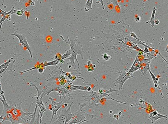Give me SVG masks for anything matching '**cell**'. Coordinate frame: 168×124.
<instances>
[{
    "instance_id": "cell-34",
    "label": "cell",
    "mask_w": 168,
    "mask_h": 124,
    "mask_svg": "<svg viewBox=\"0 0 168 124\" xmlns=\"http://www.w3.org/2000/svg\"><path fill=\"white\" fill-rule=\"evenodd\" d=\"M36 1H37V0H36Z\"/></svg>"
},
{
    "instance_id": "cell-16",
    "label": "cell",
    "mask_w": 168,
    "mask_h": 124,
    "mask_svg": "<svg viewBox=\"0 0 168 124\" xmlns=\"http://www.w3.org/2000/svg\"><path fill=\"white\" fill-rule=\"evenodd\" d=\"M93 0H87V2L85 3V11L88 12L93 9Z\"/></svg>"
},
{
    "instance_id": "cell-9",
    "label": "cell",
    "mask_w": 168,
    "mask_h": 124,
    "mask_svg": "<svg viewBox=\"0 0 168 124\" xmlns=\"http://www.w3.org/2000/svg\"><path fill=\"white\" fill-rule=\"evenodd\" d=\"M161 118L167 119V116L158 113L157 111H153L149 113V117L148 118V119L151 120V123H154L157 120L161 119Z\"/></svg>"
},
{
    "instance_id": "cell-13",
    "label": "cell",
    "mask_w": 168,
    "mask_h": 124,
    "mask_svg": "<svg viewBox=\"0 0 168 124\" xmlns=\"http://www.w3.org/2000/svg\"><path fill=\"white\" fill-rule=\"evenodd\" d=\"M72 87L76 89L77 90H81V91H84L90 92L91 91V88L90 86H83L74 85H71Z\"/></svg>"
},
{
    "instance_id": "cell-11",
    "label": "cell",
    "mask_w": 168,
    "mask_h": 124,
    "mask_svg": "<svg viewBox=\"0 0 168 124\" xmlns=\"http://www.w3.org/2000/svg\"><path fill=\"white\" fill-rule=\"evenodd\" d=\"M141 61L137 57L136 58L135 60L134 61V63L133 64L132 66H131V68L128 71V72L129 74H132L133 72H135L138 69H140L141 68Z\"/></svg>"
},
{
    "instance_id": "cell-20",
    "label": "cell",
    "mask_w": 168,
    "mask_h": 124,
    "mask_svg": "<svg viewBox=\"0 0 168 124\" xmlns=\"http://www.w3.org/2000/svg\"><path fill=\"white\" fill-rule=\"evenodd\" d=\"M71 54V50H68L67 51H66V53H65L62 56V60H63L65 59H67L68 57H70Z\"/></svg>"
},
{
    "instance_id": "cell-29",
    "label": "cell",
    "mask_w": 168,
    "mask_h": 124,
    "mask_svg": "<svg viewBox=\"0 0 168 124\" xmlns=\"http://www.w3.org/2000/svg\"><path fill=\"white\" fill-rule=\"evenodd\" d=\"M159 24V21L158 20H157L154 21V24L155 25H158Z\"/></svg>"
},
{
    "instance_id": "cell-8",
    "label": "cell",
    "mask_w": 168,
    "mask_h": 124,
    "mask_svg": "<svg viewBox=\"0 0 168 124\" xmlns=\"http://www.w3.org/2000/svg\"><path fill=\"white\" fill-rule=\"evenodd\" d=\"M11 35H14V36L17 37L18 38L20 43L22 44V46L24 48L26 49L27 50H28V51L29 52V54H30L31 58H32L33 57H32V47L29 46V44L28 43L26 36L24 35L17 34V33L11 34Z\"/></svg>"
},
{
    "instance_id": "cell-19",
    "label": "cell",
    "mask_w": 168,
    "mask_h": 124,
    "mask_svg": "<svg viewBox=\"0 0 168 124\" xmlns=\"http://www.w3.org/2000/svg\"><path fill=\"white\" fill-rule=\"evenodd\" d=\"M62 55H61V54H60V53H57V54L56 55L55 57V60L58 61H59L60 63H64L65 61L62 60Z\"/></svg>"
},
{
    "instance_id": "cell-7",
    "label": "cell",
    "mask_w": 168,
    "mask_h": 124,
    "mask_svg": "<svg viewBox=\"0 0 168 124\" xmlns=\"http://www.w3.org/2000/svg\"><path fill=\"white\" fill-rule=\"evenodd\" d=\"M128 71L124 70L121 72H120V75L118 77V78L115 80V82L118 83L119 85V91L122 90L123 86L125 81L133 76L132 74H129Z\"/></svg>"
},
{
    "instance_id": "cell-22",
    "label": "cell",
    "mask_w": 168,
    "mask_h": 124,
    "mask_svg": "<svg viewBox=\"0 0 168 124\" xmlns=\"http://www.w3.org/2000/svg\"><path fill=\"white\" fill-rule=\"evenodd\" d=\"M24 13V10L22 9L21 10H17L16 12V14L18 16H22V15Z\"/></svg>"
},
{
    "instance_id": "cell-18",
    "label": "cell",
    "mask_w": 168,
    "mask_h": 124,
    "mask_svg": "<svg viewBox=\"0 0 168 124\" xmlns=\"http://www.w3.org/2000/svg\"><path fill=\"white\" fill-rule=\"evenodd\" d=\"M112 3L114 5L115 7L116 8L117 10H120V6L118 4V2L117 0H109V1L108 2V4H111Z\"/></svg>"
},
{
    "instance_id": "cell-6",
    "label": "cell",
    "mask_w": 168,
    "mask_h": 124,
    "mask_svg": "<svg viewBox=\"0 0 168 124\" xmlns=\"http://www.w3.org/2000/svg\"><path fill=\"white\" fill-rule=\"evenodd\" d=\"M49 99L51 101V103L49 105V109L52 111L51 119L50 120L49 124H51L52 120L55 115H57V113L60 108L63 106V100H61L60 102H56L54 99L51 97H49Z\"/></svg>"
},
{
    "instance_id": "cell-31",
    "label": "cell",
    "mask_w": 168,
    "mask_h": 124,
    "mask_svg": "<svg viewBox=\"0 0 168 124\" xmlns=\"http://www.w3.org/2000/svg\"><path fill=\"white\" fill-rule=\"evenodd\" d=\"M85 122V121H82V122H81L79 123H77V124H82V123H83V122Z\"/></svg>"
},
{
    "instance_id": "cell-4",
    "label": "cell",
    "mask_w": 168,
    "mask_h": 124,
    "mask_svg": "<svg viewBox=\"0 0 168 124\" xmlns=\"http://www.w3.org/2000/svg\"><path fill=\"white\" fill-rule=\"evenodd\" d=\"M72 104L73 103H68L67 106L63 107L59 113L57 120L52 124H68L73 117V114L71 111V107Z\"/></svg>"
},
{
    "instance_id": "cell-27",
    "label": "cell",
    "mask_w": 168,
    "mask_h": 124,
    "mask_svg": "<svg viewBox=\"0 0 168 124\" xmlns=\"http://www.w3.org/2000/svg\"><path fill=\"white\" fill-rule=\"evenodd\" d=\"M140 20H141V17L140 16H138V15H137L135 17V20L136 22H140Z\"/></svg>"
},
{
    "instance_id": "cell-5",
    "label": "cell",
    "mask_w": 168,
    "mask_h": 124,
    "mask_svg": "<svg viewBox=\"0 0 168 124\" xmlns=\"http://www.w3.org/2000/svg\"><path fill=\"white\" fill-rule=\"evenodd\" d=\"M91 93L89 95H85L83 97L85 101L90 102L89 107L93 108L97 106L101 103V102L104 100V97L105 96H109L110 94H108L107 93H105L103 94H101L98 92L93 91L91 90Z\"/></svg>"
},
{
    "instance_id": "cell-17",
    "label": "cell",
    "mask_w": 168,
    "mask_h": 124,
    "mask_svg": "<svg viewBox=\"0 0 168 124\" xmlns=\"http://www.w3.org/2000/svg\"><path fill=\"white\" fill-rule=\"evenodd\" d=\"M60 62L56 60L51 61V62H47V61L43 62V63H44V66L45 67L47 66H56Z\"/></svg>"
},
{
    "instance_id": "cell-14",
    "label": "cell",
    "mask_w": 168,
    "mask_h": 124,
    "mask_svg": "<svg viewBox=\"0 0 168 124\" xmlns=\"http://www.w3.org/2000/svg\"><path fill=\"white\" fill-rule=\"evenodd\" d=\"M149 72L150 73V75H151V76L152 79L153 80V83H154V84L155 87L159 89H160V90H162L160 87H159V83H158V80H159L158 78L156 77L153 74V73H152L150 69H149Z\"/></svg>"
},
{
    "instance_id": "cell-23",
    "label": "cell",
    "mask_w": 168,
    "mask_h": 124,
    "mask_svg": "<svg viewBox=\"0 0 168 124\" xmlns=\"http://www.w3.org/2000/svg\"><path fill=\"white\" fill-rule=\"evenodd\" d=\"M102 56H103V58L105 60L108 61L111 58V56H109V55H108L107 54H105L102 55Z\"/></svg>"
},
{
    "instance_id": "cell-24",
    "label": "cell",
    "mask_w": 168,
    "mask_h": 124,
    "mask_svg": "<svg viewBox=\"0 0 168 124\" xmlns=\"http://www.w3.org/2000/svg\"><path fill=\"white\" fill-rule=\"evenodd\" d=\"M100 3L101 4L102 6V9H105V5L103 3V0H97V3Z\"/></svg>"
},
{
    "instance_id": "cell-32",
    "label": "cell",
    "mask_w": 168,
    "mask_h": 124,
    "mask_svg": "<svg viewBox=\"0 0 168 124\" xmlns=\"http://www.w3.org/2000/svg\"><path fill=\"white\" fill-rule=\"evenodd\" d=\"M4 0H3V4H2V5H3V4H4Z\"/></svg>"
},
{
    "instance_id": "cell-3",
    "label": "cell",
    "mask_w": 168,
    "mask_h": 124,
    "mask_svg": "<svg viewBox=\"0 0 168 124\" xmlns=\"http://www.w3.org/2000/svg\"><path fill=\"white\" fill-rule=\"evenodd\" d=\"M79 109L75 113H73V117L71 120L68 124H75L82 121L88 122V120L94 118V115L90 114L85 112L84 107L87 106L85 103H78Z\"/></svg>"
},
{
    "instance_id": "cell-28",
    "label": "cell",
    "mask_w": 168,
    "mask_h": 124,
    "mask_svg": "<svg viewBox=\"0 0 168 124\" xmlns=\"http://www.w3.org/2000/svg\"><path fill=\"white\" fill-rule=\"evenodd\" d=\"M28 3H29V5H31V6H34L35 5V4L34 1H32V0H29Z\"/></svg>"
},
{
    "instance_id": "cell-1",
    "label": "cell",
    "mask_w": 168,
    "mask_h": 124,
    "mask_svg": "<svg viewBox=\"0 0 168 124\" xmlns=\"http://www.w3.org/2000/svg\"><path fill=\"white\" fill-rule=\"evenodd\" d=\"M0 100L3 103L4 107L3 114L1 115L4 122L7 121L11 123V124H28L27 118H32L34 116L32 113H26L22 110L21 106L22 102L16 105V104L13 105L12 102H10V105H8L6 99H1L0 97Z\"/></svg>"
},
{
    "instance_id": "cell-12",
    "label": "cell",
    "mask_w": 168,
    "mask_h": 124,
    "mask_svg": "<svg viewBox=\"0 0 168 124\" xmlns=\"http://www.w3.org/2000/svg\"><path fill=\"white\" fill-rule=\"evenodd\" d=\"M13 58H11L10 59H9L7 61L0 66V76L1 74H5L6 70L9 66V64L10 63V62H11L12 61H13Z\"/></svg>"
},
{
    "instance_id": "cell-26",
    "label": "cell",
    "mask_w": 168,
    "mask_h": 124,
    "mask_svg": "<svg viewBox=\"0 0 168 124\" xmlns=\"http://www.w3.org/2000/svg\"><path fill=\"white\" fill-rule=\"evenodd\" d=\"M0 93L1 94H4V91H3L1 88V76H0Z\"/></svg>"
},
{
    "instance_id": "cell-15",
    "label": "cell",
    "mask_w": 168,
    "mask_h": 124,
    "mask_svg": "<svg viewBox=\"0 0 168 124\" xmlns=\"http://www.w3.org/2000/svg\"><path fill=\"white\" fill-rule=\"evenodd\" d=\"M156 10H157V9H156V7H153L152 12L151 16V17H150V20L146 22V24H151V27H154L155 14Z\"/></svg>"
},
{
    "instance_id": "cell-25",
    "label": "cell",
    "mask_w": 168,
    "mask_h": 124,
    "mask_svg": "<svg viewBox=\"0 0 168 124\" xmlns=\"http://www.w3.org/2000/svg\"><path fill=\"white\" fill-rule=\"evenodd\" d=\"M44 69H45V68H39L38 69V72L41 74V73H42L44 71Z\"/></svg>"
},
{
    "instance_id": "cell-33",
    "label": "cell",
    "mask_w": 168,
    "mask_h": 124,
    "mask_svg": "<svg viewBox=\"0 0 168 124\" xmlns=\"http://www.w3.org/2000/svg\"><path fill=\"white\" fill-rule=\"evenodd\" d=\"M23 124V123H19V124Z\"/></svg>"
},
{
    "instance_id": "cell-21",
    "label": "cell",
    "mask_w": 168,
    "mask_h": 124,
    "mask_svg": "<svg viewBox=\"0 0 168 124\" xmlns=\"http://www.w3.org/2000/svg\"><path fill=\"white\" fill-rule=\"evenodd\" d=\"M95 65H93L92 64L88 65V72H92L94 71V68H95Z\"/></svg>"
},
{
    "instance_id": "cell-10",
    "label": "cell",
    "mask_w": 168,
    "mask_h": 124,
    "mask_svg": "<svg viewBox=\"0 0 168 124\" xmlns=\"http://www.w3.org/2000/svg\"><path fill=\"white\" fill-rule=\"evenodd\" d=\"M17 10L15 9L14 6H13L11 9L9 11V12H6L2 10L1 9H0V15L2 16V18L4 19L5 20L6 19H7L9 20L10 21L11 20V16L12 15L16 13Z\"/></svg>"
},
{
    "instance_id": "cell-2",
    "label": "cell",
    "mask_w": 168,
    "mask_h": 124,
    "mask_svg": "<svg viewBox=\"0 0 168 124\" xmlns=\"http://www.w3.org/2000/svg\"><path fill=\"white\" fill-rule=\"evenodd\" d=\"M60 37L62 38V40L66 43V44H69L70 47L71 56L69 57H68L67 59H68L70 61V63L71 65L73 67L74 70L76 67V64H75V61H76L77 63H78V68H79V63L78 62V60L77 59V55H80L81 58L83 60H84V57H83V53L82 51V46L80 45L79 43H76V40H69V37H67V38L68 41H66L64 39L62 35H60Z\"/></svg>"
},
{
    "instance_id": "cell-30",
    "label": "cell",
    "mask_w": 168,
    "mask_h": 124,
    "mask_svg": "<svg viewBox=\"0 0 168 124\" xmlns=\"http://www.w3.org/2000/svg\"><path fill=\"white\" fill-rule=\"evenodd\" d=\"M87 64H88V65H90V64H92V63H91V61H88L87 62Z\"/></svg>"
}]
</instances>
